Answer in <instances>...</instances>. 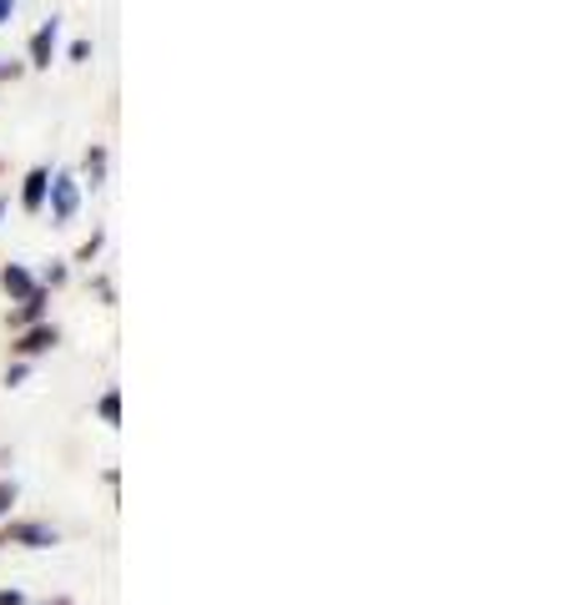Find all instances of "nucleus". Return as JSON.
Listing matches in <instances>:
<instances>
[{
    "label": "nucleus",
    "mask_w": 574,
    "mask_h": 605,
    "mask_svg": "<svg viewBox=\"0 0 574 605\" xmlns=\"http://www.w3.org/2000/svg\"><path fill=\"white\" fill-rule=\"evenodd\" d=\"M46 198H51V218H56V222H71V218H77V208H81L77 177L56 172V177H51V188H46Z\"/></svg>",
    "instance_id": "obj_1"
},
{
    "label": "nucleus",
    "mask_w": 574,
    "mask_h": 605,
    "mask_svg": "<svg viewBox=\"0 0 574 605\" xmlns=\"http://www.w3.org/2000/svg\"><path fill=\"white\" fill-rule=\"evenodd\" d=\"M56 530L51 525H41V520H21V525H11L6 530V540H0V545H26V551H51L56 545Z\"/></svg>",
    "instance_id": "obj_2"
},
{
    "label": "nucleus",
    "mask_w": 574,
    "mask_h": 605,
    "mask_svg": "<svg viewBox=\"0 0 574 605\" xmlns=\"http://www.w3.org/2000/svg\"><path fill=\"white\" fill-rule=\"evenodd\" d=\"M56 36H61V21H56V16H51V21L36 26V36H31V67H36V71L51 67V56H56Z\"/></svg>",
    "instance_id": "obj_3"
},
{
    "label": "nucleus",
    "mask_w": 574,
    "mask_h": 605,
    "mask_svg": "<svg viewBox=\"0 0 574 605\" xmlns=\"http://www.w3.org/2000/svg\"><path fill=\"white\" fill-rule=\"evenodd\" d=\"M0 288H6V293H11L16 303H21V298H31V293H36V278L26 273L21 263H6V268H0Z\"/></svg>",
    "instance_id": "obj_4"
},
{
    "label": "nucleus",
    "mask_w": 574,
    "mask_h": 605,
    "mask_svg": "<svg viewBox=\"0 0 574 605\" xmlns=\"http://www.w3.org/2000/svg\"><path fill=\"white\" fill-rule=\"evenodd\" d=\"M46 188H51V172H46V167H36V172L26 177V188H21V208L26 212H41L46 208Z\"/></svg>",
    "instance_id": "obj_5"
},
{
    "label": "nucleus",
    "mask_w": 574,
    "mask_h": 605,
    "mask_svg": "<svg viewBox=\"0 0 574 605\" xmlns=\"http://www.w3.org/2000/svg\"><path fill=\"white\" fill-rule=\"evenodd\" d=\"M16 349H21L26 359H36V353L56 349V329H46V323H41V329H26V333H21V343H16Z\"/></svg>",
    "instance_id": "obj_6"
},
{
    "label": "nucleus",
    "mask_w": 574,
    "mask_h": 605,
    "mask_svg": "<svg viewBox=\"0 0 574 605\" xmlns=\"http://www.w3.org/2000/svg\"><path fill=\"white\" fill-rule=\"evenodd\" d=\"M46 313V288L36 283V293L31 298H21V313H16V323H36Z\"/></svg>",
    "instance_id": "obj_7"
},
{
    "label": "nucleus",
    "mask_w": 574,
    "mask_h": 605,
    "mask_svg": "<svg viewBox=\"0 0 574 605\" xmlns=\"http://www.w3.org/2000/svg\"><path fill=\"white\" fill-rule=\"evenodd\" d=\"M97 414H101V419H107V424H121V394H117V389H111V394H101Z\"/></svg>",
    "instance_id": "obj_8"
},
{
    "label": "nucleus",
    "mask_w": 574,
    "mask_h": 605,
    "mask_svg": "<svg viewBox=\"0 0 574 605\" xmlns=\"http://www.w3.org/2000/svg\"><path fill=\"white\" fill-rule=\"evenodd\" d=\"M87 172H91V188H97L101 172H107V152H101V147H91L87 152Z\"/></svg>",
    "instance_id": "obj_9"
},
{
    "label": "nucleus",
    "mask_w": 574,
    "mask_h": 605,
    "mask_svg": "<svg viewBox=\"0 0 574 605\" xmlns=\"http://www.w3.org/2000/svg\"><path fill=\"white\" fill-rule=\"evenodd\" d=\"M11 505H16V484H11V480H0V515H6Z\"/></svg>",
    "instance_id": "obj_10"
},
{
    "label": "nucleus",
    "mask_w": 574,
    "mask_h": 605,
    "mask_svg": "<svg viewBox=\"0 0 574 605\" xmlns=\"http://www.w3.org/2000/svg\"><path fill=\"white\" fill-rule=\"evenodd\" d=\"M91 56V41H71V61H87Z\"/></svg>",
    "instance_id": "obj_11"
},
{
    "label": "nucleus",
    "mask_w": 574,
    "mask_h": 605,
    "mask_svg": "<svg viewBox=\"0 0 574 605\" xmlns=\"http://www.w3.org/2000/svg\"><path fill=\"white\" fill-rule=\"evenodd\" d=\"M0 605H26L21 591H0Z\"/></svg>",
    "instance_id": "obj_12"
},
{
    "label": "nucleus",
    "mask_w": 574,
    "mask_h": 605,
    "mask_svg": "<svg viewBox=\"0 0 574 605\" xmlns=\"http://www.w3.org/2000/svg\"><path fill=\"white\" fill-rule=\"evenodd\" d=\"M6 77L16 81V77H21V67H16V61H0V81H6Z\"/></svg>",
    "instance_id": "obj_13"
},
{
    "label": "nucleus",
    "mask_w": 574,
    "mask_h": 605,
    "mask_svg": "<svg viewBox=\"0 0 574 605\" xmlns=\"http://www.w3.org/2000/svg\"><path fill=\"white\" fill-rule=\"evenodd\" d=\"M11 16H16V0H0V26L11 21Z\"/></svg>",
    "instance_id": "obj_14"
},
{
    "label": "nucleus",
    "mask_w": 574,
    "mask_h": 605,
    "mask_svg": "<svg viewBox=\"0 0 574 605\" xmlns=\"http://www.w3.org/2000/svg\"><path fill=\"white\" fill-rule=\"evenodd\" d=\"M56 605H71V601H56Z\"/></svg>",
    "instance_id": "obj_15"
}]
</instances>
